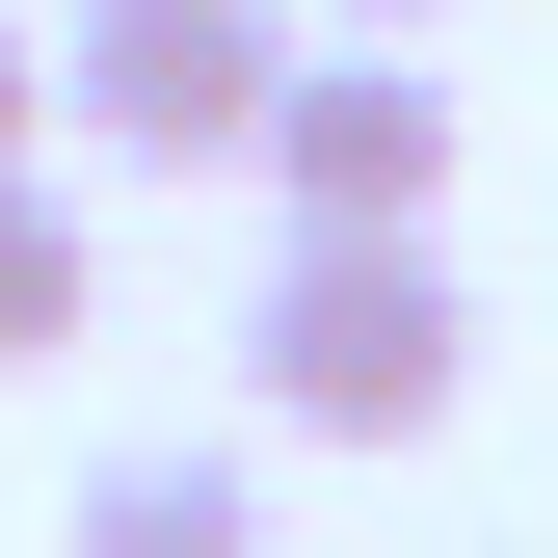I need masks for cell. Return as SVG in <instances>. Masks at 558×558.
<instances>
[{"instance_id": "3957f363", "label": "cell", "mask_w": 558, "mask_h": 558, "mask_svg": "<svg viewBox=\"0 0 558 558\" xmlns=\"http://www.w3.org/2000/svg\"><path fill=\"white\" fill-rule=\"evenodd\" d=\"M266 214L293 240H373V214H452V81L399 27H319L293 107H266Z\"/></svg>"}, {"instance_id": "277c9868", "label": "cell", "mask_w": 558, "mask_h": 558, "mask_svg": "<svg viewBox=\"0 0 558 558\" xmlns=\"http://www.w3.org/2000/svg\"><path fill=\"white\" fill-rule=\"evenodd\" d=\"M81 558H266V452H107Z\"/></svg>"}, {"instance_id": "5b68a950", "label": "cell", "mask_w": 558, "mask_h": 558, "mask_svg": "<svg viewBox=\"0 0 558 558\" xmlns=\"http://www.w3.org/2000/svg\"><path fill=\"white\" fill-rule=\"evenodd\" d=\"M81 319H107V240H81V186H53V160H0V373H53Z\"/></svg>"}, {"instance_id": "8992f818", "label": "cell", "mask_w": 558, "mask_h": 558, "mask_svg": "<svg viewBox=\"0 0 558 558\" xmlns=\"http://www.w3.org/2000/svg\"><path fill=\"white\" fill-rule=\"evenodd\" d=\"M27 133H53V53H27V27H0V160H27Z\"/></svg>"}, {"instance_id": "6da1fadb", "label": "cell", "mask_w": 558, "mask_h": 558, "mask_svg": "<svg viewBox=\"0 0 558 558\" xmlns=\"http://www.w3.org/2000/svg\"><path fill=\"white\" fill-rule=\"evenodd\" d=\"M240 399L293 452H426L478 399V293H452V214H373V240H266L240 293Z\"/></svg>"}, {"instance_id": "52a82bcc", "label": "cell", "mask_w": 558, "mask_h": 558, "mask_svg": "<svg viewBox=\"0 0 558 558\" xmlns=\"http://www.w3.org/2000/svg\"><path fill=\"white\" fill-rule=\"evenodd\" d=\"M319 27H426V0H319Z\"/></svg>"}, {"instance_id": "7a4b0ae2", "label": "cell", "mask_w": 558, "mask_h": 558, "mask_svg": "<svg viewBox=\"0 0 558 558\" xmlns=\"http://www.w3.org/2000/svg\"><path fill=\"white\" fill-rule=\"evenodd\" d=\"M293 0H81L53 27V133H107V160H266V107H293Z\"/></svg>"}]
</instances>
